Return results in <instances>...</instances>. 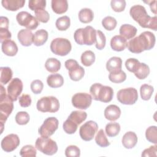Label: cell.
Returning a JSON list of instances; mask_svg holds the SVG:
<instances>
[{"instance_id": "obj_1", "label": "cell", "mask_w": 157, "mask_h": 157, "mask_svg": "<svg viewBox=\"0 0 157 157\" xmlns=\"http://www.w3.org/2000/svg\"><path fill=\"white\" fill-rule=\"evenodd\" d=\"M155 42L156 38L153 33L150 31H144L127 42L126 47L131 53H140L145 50L153 48Z\"/></svg>"}, {"instance_id": "obj_2", "label": "cell", "mask_w": 157, "mask_h": 157, "mask_svg": "<svg viewBox=\"0 0 157 157\" xmlns=\"http://www.w3.org/2000/svg\"><path fill=\"white\" fill-rule=\"evenodd\" d=\"M130 16L142 28H150L154 31L157 29V17L148 15L145 8L139 4L132 6L129 10Z\"/></svg>"}, {"instance_id": "obj_3", "label": "cell", "mask_w": 157, "mask_h": 157, "mask_svg": "<svg viewBox=\"0 0 157 157\" xmlns=\"http://www.w3.org/2000/svg\"><path fill=\"white\" fill-rule=\"evenodd\" d=\"M13 101L6 93L4 86L0 85V124L1 134L2 133L4 123L13 109Z\"/></svg>"}, {"instance_id": "obj_4", "label": "cell", "mask_w": 157, "mask_h": 157, "mask_svg": "<svg viewBox=\"0 0 157 157\" xmlns=\"http://www.w3.org/2000/svg\"><path fill=\"white\" fill-rule=\"evenodd\" d=\"M90 92L94 100L104 103L110 102L113 97V88L99 83L93 84L90 88Z\"/></svg>"}, {"instance_id": "obj_5", "label": "cell", "mask_w": 157, "mask_h": 157, "mask_svg": "<svg viewBox=\"0 0 157 157\" xmlns=\"http://www.w3.org/2000/svg\"><path fill=\"white\" fill-rule=\"evenodd\" d=\"M96 31L91 26L77 29L74 34L75 42L79 45H92L96 42Z\"/></svg>"}, {"instance_id": "obj_6", "label": "cell", "mask_w": 157, "mask_h": 157, "mask_svg": "<svg viewBox=\"0 0 157 157\" xmlns=\"http://www.w3.org/2000/svg\"><path fill=\"white\" fill-rule=\"evenodd\" d=\"M36 107L41 112L55 113L59 109V102L55 96H45L37 101Z\"/></svg>"}, {"instance_id": "obj_7", "label": "cell", "mask_w": 157, "mask_h": 157, "mask_svg": "<svg viewBox=\"0 0 157 157\" xmlns=\"http://www.w3.org/2000/svg\"><path fill=\"white\" fill-rule=\"evenodd\" d=\"M35 147L39 151L47 155H53L58 151L56 142L48 137H39L36 139Z\"/></svg>"}, {"instance_id": "obj_8", "label": "cell", "mask_w": 157, "mask_h": 157, "mask_svg": "<svg viewBox=\"0 0 157 157\" xmlns=\"http://www.w3.org/2000/svg\"><path fill=\"white\" fill-rule=\"evenodd\" d=\"M50 47L52 53L61 56L69 54L72 49L71 42L66 38L62 37L54 39L51 42Z\"/></svg>"}, {"instance_id": "obj_9", "label": "cell", "mask_w": 157, "mask_h": 157, "mask_svg": "<svg viewBox=\"0 0 157 157\" xmlns=\"http://www.w3.org/2000/svg\"><path fill=\"white\" fill-rule=\"evenodd\" d=\"M118 101L124 105H132L138 99V93L136 88L132 87L120 90L117 94Z\"/></svg>"}, {"instance_id": "obj_10", "label": "cell", "mask_w": 157, "mask_h": 157, "mask_svg": "<svg viewBox=\"0 0 157 157\" xmlns=\"http://www.w3.org/2000/svg\"><path fill=\"white\" fill-rule=\"evenodd\" d=\"M16 19L20 26H25L30 31L36 29L39 25L38 20L26 11L18 12L16 16Z\"/></svg>"}, {"instance_id": "obj_11", "label": "cell", "mask_w": 157, "mask_h": 157, "mask_svg": "<svg viewBox=\"0 0 157 157\" xmlns=\"http://www.w3.org/2000/svg\"><path fill=\"white\" fill-rule=\"evenodd\" d=\"M64 65L69 71V75L72 80L77 82L83 77L85 69L78 64L76 60L72 59H67L65 61Z\"/></svg>"}, {"instance_id": "obj_12", "label": "cell", "mask_w": 157, "mask_h": 157, "mask_svg": "<svg viewBox=\"0 0 157 157\" xmlns=\"http://www.w3.org/2000/svg\"><path fill=\"white\" fill-rule=\"evenodd\" d=\"M58 120L53 117L46 118L43 124L39 128V134L42 137H49L57 130L58 128Z\"/></svg>"}, {"instance_id": "obj_13", "label": "cell", "mask_w": 157, "mask_h": 157, "mask_svg": "<svg viewBox=\"0 0 157 157\" xmlns=\"http://www.w3.org/2000/svg\"><path fill=\"white\" fill-rule=\"evenodd\" d=\"M98 129V125L95 121H88L80 126L79 129L80 136L85 141H90L93 139Z\"/></svg>"}, {"instance_id": "obj_14", "label": "cell", "mask_w": 157, "mask_h": 157, "mask_svg": "<svg viewBox=\"0 0 157 157\" xmlns=\"http://www.w3.org/2000/svg\"><path fill=\"white\" fill-rule=\"evenodd\" d=\"M92 96L86 93H77L72 97V105L78 109L86 110L91 104Z\"/></svg>"}, {"instance_id": "obj_15", "label": "cell", "mask_w": 157, "mask_h": 157, "mask_svg": "<svg viewBox=\"0 0 157 157\" xmlns=\"http://www.w3.org/2000/svg\"><path fill=\"white\" fill-rule=\"evenodd\" d=\"M23 88L22 81L16 77L13 78L7 87V95L13 101H16L21 93Z\"/></svg>"}, {"instance_id": "obj_16", "label": "cell", "mask_w": 157, "mask_h": 157, "mask_svg": "<svg viewBox=\"0 0 157 157\" xmlns=\"http://www.w3.org/2000/svg\"><path fill=\"white\" fill-rule=\"evenodd\" d=\"M20 142V138L17 134H10L2 139L1 146L4 151L11 152L18 147Z\"/></svg>"}, {"instance_id": "obj_17", "label": "cell", "mask_w": 157, "mask_h": 157, "mask_svg": "<svg viewBox=\"0 0 157 157\" xmlns=\"http://www.w3.org/2000/svg\"><path fill=\"white\" fill-rule=\"evenodd\" d=\"M34 34L28 29H22L19 31L17 34L20 43L25 47L30 46L33 42Z\"/></svg>"}, {"instance_id": "obj_18", "label": "cell", "mask_w": 157, "mask_h": 157, "mask_svg": "<svg viewBox=\"0 0 157 157\" xmlns=\"http://www.w3.org/2000/svg\"><path fill=\"white\" fill-rule=\"evenodd\" d=\"M120 115L121 110L120 107L116 105H109L104 110V117L109 121H115L120 118Z\"/></svg>"}, {"instance_id": "obj_19", "label": "cell", "mask_w": 157, "mask_h": 157, "mask_svg": "<svg viewBox=\"0 0 157 157\" xmlns=\"http://www.w3.org/2000/svg\"><path fill=\"white\" fill-rule=\"evenodd\" d=\"M137 140V136L135 132L132 131H128L123 135L121 142L125 148L131 149L136 146Z\"/></svg>"}, {"instance_id": "obj_20", "label": "cell", "mask_w": 157, "mask_h": 157, "mask_svg": "<svg viewBox=\"0 0 157 157\" xmlns=\"http://www.w3.org/2000/svg\"><path fill=\"white\" fill-rule=\"evenodd\" d=\"M126 46V39L120 35H116L110 40V47L114 51L121 52L125 49Z\"/></svg>"}, {"instance_id": "obj_21", "label": "cell", "mask_w": 157, "mask_h": 157, "mask_svg": "<svg viewBox=\"0 0 157 157\" xmlns=\"http://www.w3.org/2000/svg\"><path fill=\"white\" fill-rule=\"evenodd\" d=\"M2 52L7 56H13L18 52V47L16 43L12 40L4 41L1 45Z\"/></svg>"}, {"instance_id": "obj_22", "label": "cell", "mask_w": 157, "mask_h": 157, "mask_svg": "<svg viewBox=\"0 0 157 157\" xmlns=\"http://www.w3.org/2000/svg\"><path fill=\"white\" fill-rule=\"evenodd\" d=\"M25 0H2V6L7 10L16 11L22 8L25 4Z\"/></svg>"}, {"instance_id": "obj_23", "label": "cell", "mask_w": 157, "mask_h": 157, "mask_svg": "<svg viewBox=\"0 0 157 157\" xmlns=\"http://www.w3.org/2000/svg\"><path fill=\"white\" fill-rule=\"evenodd\" d=\"M137 31V28L129 24L122 25L120 28V36H123L126 39H132L136 34Z\"/></svg>"}, {"instance_id": "obj_24", "label": "cell", "mask_w": 157, "mask_h": 157, "mask_svg": "<svg viewBox=\"0 0 157 157\" xmlns=\"http://www.w3.org/2000/svg\"><path fill=\"white\" fill-rule=\"evenodd\" d=\"M122 59L118 56L111 57L106 63V69L109 72L121 70Z\"/></svg>"}, {"instance_id": "obj_25", "label": "cell", "mask_w": 157, "mask_h": 157, "mask_svg": "<svg viewBox=\"0 0 157 157\" xmlns=\"http://www.w3.org/2000/svg\"><path fill=\"white\" fill-rule=\"evenodd\" d=\"M51 6L53 11L57 14L64 13L68 9V3L66 0H52Z\"/></svg>"}, {"instance_id": "obj_26", "label": "cell", "mask_w": 157, "mask_h": 157, "mask_svg": "<svg viewBox=\"0 0 157 157\" xmlns=\"http://www.w3.org/2000/svg\"><path fill=\"white\" fill-rule=\"evenodd\" d=\"M48 32L43 29L37 30L33 36V44L36 46L43 45L48 39Z\"/></svg>"}, {"instance_id": "obj_27", "label": "cell", "mask_w": 157, "mask_h": 157, "mask_svg": "<svg viewBox=\"0 0 157 157\" xmlns=\"http://www.w3.org/2000/svg\"><path fill=\"white\" fill-rule=\"evenodd\" d=\"M47 83L51 88H59L63 86L64 83V78L63 76L59 74H53L47 77Z\"/></svg>"}, {"instance_id": "obj_28", "label": "cell", "mask_w": 157, "mask_h": 157, "mask_svg": "<svg viewBox=\"0 0 157 157\" xmlns=\"http://www.w3.org/2000/svg\"><path fill=\"white\" fill-rule=\"evenodd\" d=\"M94 18V13L91 9L83 8L78 12V19L83 23H88L92 21Z\"/></svg>"}, {"instance_id": "obj_29", "label": "cell", "mask_w": 157, "mask_h": 157, "mask_svg": "<svg viewBox=\"0 0 157 157\" xmlns=\"http://www.w3.org/2000/svg\"><path fill=\"white\" fill-rule=\"evenodd\" d=\"M87 117V114L85 112L82 110L72 111L67 118L72 121L76 124L79 125L84 121Z\"/></svg>"}, {"instance_id": "obj_30", "label": "cell", "mask_w": 157, "mask_h": 157, "mask_svg": "<svg viewBox=\"0 0 157 157\" xmlns=\"http://www.w3.org/2000/svg\"><path fill=\"white\" fill-rule=\"evenodd\" d=\"M45 67L47 71L51 73H55L60 69L61 62L55 58H48L45 61Z\"/></svg>"}, {"instance_id": "obj_31", "label": "cell", "mask_w": 157, "mask_h": 157, "mask_svg": "<svg viewBox=\"0 0 157 157\" xmlns=\"http://www.w3.org/2000/svg\"><path fill=\"white\" fill-rule=\"evenodd\" d=\"M135 76L140 80L145 79L150 74V68L147 64L144 63H140L137 69L134 72Z\"/></svg>"}, {"instance_id": "obj_32", "label": "cell", "mask_w": 157, "mask_h": 157, "mask_svg": "<svg viewBox=\"0 0 157 157\" xmlns=\"http://www.w3.org/2000/svg\"><path fill=\"white\" fill-rule=\"evenodd\" d=\"M81 62L86 67L91 66L95 61V55L91 50H86L81 55Z\"/></svg>"}, {"instance_id": "obj_33", "label": "cell", "mask_w": 157, "mask_h": 157, "mask_svg": "<svg viewBox=\"0 0 157 157\" xmlns=\"http://www.w3.org/2000/svg\"><path fill=\"white\" fill-rule=\"evenodd\" d=\"M0 82L2 85H6L10 82L12 78L13 72L9 67H1Z\"/></svg>"}, {"instance_id": "obj_34", "label": "cell", "mask_w": 157, "mask_h": 157, "mask_svg": "<svg viewBox=\"0 0 157 157\" xmlns=\"http://www.w3.org/2000/svg\"><path fill=\"white\" fill-rule=\"evenodd\" d=\"M109 79L113 83H120L126 79V74L122 70L110 72L109 74Z\"/></svg>"}, {"instance_id": "obj_35", "label": "cell", "mask_w": 157, "mask_h": 157, "mask_svg": "<svg viewBox=\"0 0 157 157\" xmlns=\"http://www.w3.org/2000/svg\"><path fill=\"white\" fill-rule=\"evenodd\" d=\"M106 134L110 137L117 136L120 131V125L117 122L109 123L105 126Z\"/></svg>"}, {"instance_id": "obj_36", "label": "cell", "mask_w": 157, "mask_h": 157, "mask_svg": "<svg viewBox=\"0 0 157 157\" xmlns=\"http://www.w3.org/2000/svg\"><path fill=\"white\" fill-rule=\"evenodd\" d=\"M154 91L153 86L148 84H143L140 88L141 98L144 101L149 100Z\"/></svg>"}, {"instance_id": "obj_37", "label": "cell", "mask_w": 157, "mask_h": 157, "mask_svg": "<svg viewBox=\"0 0 157 157\" xmlns=\"http://www.w3.org/2000/svg\"><path fill=\"white\" fill-rule=\"evenodd\" d=\"M95 142L96 144L101 147H107L110 144L102 129H99V131L97 132L95 137Z\"/></svg>"}, {"instance_id": "obj_38", "label": "cell", "mask_w": 157, "mask_h": 157, "mask_svg": "<svg viewBox=\"0 0 157 157\" xmlns=\"http://www.w3.org/2000/svg\"><path fill=\"white\" fill-rule=\"evenodd\" d=\"M56 28L59 31H66L71 25V20L69 17L64 15L58 18L55 23Z\"/></svg>"}, {"instance_id": "obj_39", "label": "cell", "mask_w": 157, "mask_h": 157, "mask_svg": "<svg viewBox=\"0 0 157 157\" xmlns=\"http://www.w3.org/2000/svg\"><path fill=\"white\" fill-rule=\"evenodd\" d=\"M146 139L154 144H157V128L156 126H149L145 131Z\"/></svg>"}, {"instance_id": "obj_40", "label": "cell", "mask_w": 157, "mask_h": 157, "mask_svg": "<svg viewBox=\"0 0 157 157\" xmlns=\"http://www.w3.org/2000/svg\"><path fill=\"white\" fill-rule=\"evenodd\" d=\"M117 25V21L116 19L111 16H107L103 18L102 20V26L107 31L113 30Z\"/></svg>"}, {"instance_id": "obj_41", "label": "cell", "mask_w": 157, "mask_h": 157, "mask_svg": "<svg viewBox=\"0 0 157 157\" xmlns=\"http://www.w3.org/2000/svg\"><path fill=\"white\" fill-rule=\"evenodd\" d=\"M36 154V149L32 145H25L20 151V155L22 157H35Z\"/></svg>"}, {"instance_id": "obj_42", "label": "cell", "mask_w": 157, "mask_h": 157, "mask_svg": "<svg viewBox=\"0 0 157 157\" xmlns=\"http://www.w3.org/2000/svg\"><path fill=\"white\" fill-rule=\"evenodd\" d=\"M96 48L98 50H102L106 43V38L104 34L100 30L96 31Z\"/></svg>"}, {"instance_id": "obj_43", "label": "cell", "mask_w": 157, "mask_h": 157, "mask_svg": "<svg viewBox=\"0 0 157 157\" xmlns=\"http://www.w3.org/2000/svg\"><path fill=\"white\" fill-rule=\"evenodd\" d=\"M15 121L18 124L20 125H25L26 124L29 120H30V117L28 113L25 111H21V112H18L16 115H15Z\"/></svg>"}, {"instance_id": "obj_44", "label": "cell", "mask_w": 157, "mask_h": 157, "mask_svg": "<svg viewBox=\"0 0 157 157\" xmlns=\"http://www.w3.org/2000/svg\"><path fill=\"white\" fill-rule=\"evenodd\" d=\"M63 128L64 132L69 134H72L75 133L77 129L78 125L74 123L72 121L67 118L63 123Z\"/></svg>"}, {"instance_id": "obj_45", "label": "cell", "mask_w": 157, "mask_h": 157, "mask_svg": "<svg viewBox=\"0 0 157 157\" xmlns=\"http://www.w3.org/2000/svg\"><path fill=\"white\" fill-rule=\"evenodd\" d=\"M46 1L45 0H30L28 2V7L33 11L38 9H45Z\"/></svg>"}, {"instance_id": "obj_46", "label": "cell", "mask_w": 157, "mask_h": 157, "mask_svg": "<svg viewBox=\"0 0 157 157\" xmlns=\"http://www.w3.org/2000/svg\"><path fill=\"white\" fill-rule=\"evenodd\" d=\"M35 17L39 21L42 23H47L50 19V15L48 12L45 9H38L34 11Z\"/></svg>"}, {"instance_id": "obj_47", "label": "cell", "mask_w": 157, "mask_h": 157, "mask_svg": "<svg viewBox=\"0 0 157 157\" xmlns=\"http://www.w3.org/2000/svg\"><path fill=\"white\" fill-rule=\"evenodd\" d=\"M126 4L124 0H112L110 2L112 9L116 12H123L125 9Z\"/></svg>"}, {"instance_id": "obj_48", "label": "cell", "mask_w": 157, "mask_h": 157, "mask_svg": "<svg viewBox=\"0 0 157 157\" xmlns=\"http://www.w3.org/2000/svg\"><path fill=\"white\" fill-rule=\"evenodd\" d=\"M65 155L67 157H78L80 155V150L77 146L71 145L66 148Z\"/></svg>"}, {"instance_id": "obj_49", "label": "cell", "mask_w": 157, "mask_h": 157, "mask_svg": "<svg viewBox=\"0 0 157 157\" xmlns=\"http://www.w3.org/2000/svg\"><path fill=\"white\" fill-rule=\"evenodd\" d=\"M140 62L138 59L136 58H129L125 62V66L126 69L131 72H134L137 69Z\"/></svg>"}, {"instance_id": "obj_50", "label": "cell", "mask_w": 157, "mask_h": 157, "mask_svg": "<svg viewBox=\"0 0 157 157\" xmlns=\"http://www.w3.org/2000/svg\"><path fill=\"white\" fill-rule=\"evenodd\" d=\"M30 87L33 93L36 94H38L42 92L44 88V84L41 80L37 79V80H33L31 82Z\"/></svg>"}, {"instance_id": "obj_51", "label": "cell", "mask_w": 157, "mask_h": 157, "mask_svg": "<svg viewBox=\"0 0 157 157\" xmlns=\"http://www.w3.org/2000/svg\"><path fill=\"white\" fill-rule=\"evenodd\" d=\"M31 98L28 94H23L19 98V104L22 107H28L31 104Z\"/></svg>"}, {"instance_id": "obj_52", "label": "cell", "mask_w": 157, "mask_h": 157, "mask_svg": "<svg viewBox=\"0 0 157 157\" xmlns=\"http://www.w3.org/2000/svg\"><path fill=\"white\" fill-rule=\"evenodd\" d=\"M157 146L155 144V145L150 146L149 148L145 149L142 153V156L143 157H149V156H157Z\"/></svg>"}, {"instance_id": "obj_53", "label": "cell", "mask_w": 157, "mask_h": 157, "mask_svg": "<svg viewBox=\"0 0 157 157\" xmlns=\"http://www.w3.org/2000/svg\"><path fill=\"white\" fill-rule=\"evenodd\" d=\"M11 37L12 34L9 31V29L0 28V42L1 44L4 41L10 39Z\"/></svg>"}, {"instance_id": "obj_54", "label": "cell", "mask_w": 157, "mask_h": 157, "mask_svg": "<svg viewBox=\"0 0 157 157\" xmlns=\"http://www.w3.org/2000/svg\"><path fill=\"white\" fill-rule=\"evenodd\" d=\"M9 19L6 17L1 16L0 17V28H7L9 29Z\"/></svg>"}, {"instance_id": "obj_55", "label": "cell", "mask_w": 157, "mask_h": 157, "mask_svg": "<svg viewBox=\"0 0 157 157\" xmlns=\"http://www.w3.org/2000/svg\"><path fill=\"white\" fill-rule=\"evenodd\" d=\"M145 3H147L149 4V6L150 7L151 11L154 13L155 14H156V1H144Z\"/></svg>"}]
</instances>
